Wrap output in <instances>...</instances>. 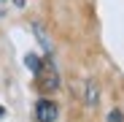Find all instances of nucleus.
I'll return each mask as SVG.
<instances>
[{"mask_svg": "<svg viewBox=\"0 0 124 122\" xmlns=\"http://www.w3.org/2000/svg\"><path fill=\"white\" fill-rule=\"evenodd\" d=\"M0 3H3V0H0Z\"/></svg>", "mask_w": 124, "mask_h": 122, "instance_id": "1a4fd4ad", "label": "nucleus"}, {"mask_svg": "<svg viewBox=\"0 0 124 122\" xmlns=\"http://www.w3.org/2000/svg\"><path fill=\"white\" fill-rule=\"evenodd\" d=\"M108 122H124V114H121L119 109H113V111L108 114Z\"/></svg>", "mask_w": 124, "mask_h": 122, "instance_id": "423d86ee", "label": "nucleus"}, {"mask_svg": "<svg viewBox=\"0 0 124 122\" xmlns=\"http://www.w3.org/2000/svg\"><path fill=\"white\" fill-rule=\"evenodd\" d=\"M24 65H27V68H30L32 73H38L40 68H43V65H40V60H38L35 54H27V57H24Z\"/></svg>", "mask_w": 124, "mask_h": 122, "instance_id": "39448f33", "label": "nucleus"}, {"mask_svg": "<svg viewBox=\"0 0 124 122\" xmlns=\"http://www.w3.org/2000/svg\"><path fill=\"white\" fill-rule=\"evenodd\" d=\"M38 76H40V84H43V90H57V87H59V76H57L54 63H51L46 71L40 68V71H38Z\"/></svg>", "mask_w": 124, "mask_h": 122, "instance_id": "f03ea898", "label": "nucleus"}, {"mask_svg": "<svg viewBox=\"0 0 124 122\" xmlns=\"http://www.w3.org/2000/svg\"><path fill=\"white\" fill-rule=\"evenodd\" d=\"M57 114H59V109H57V103H51V100H38V103H35L38 122H54Z\"/></svg>", "mask_w": 124, "mask_h": 122, "instance_id": "f257e3e1", "label": "nucleus"}, {"mask_svg": "<svg viewBox=\"0 0 124 122\" xmlns=\"http://www.w3.org/2000/svg\"><path fill=\"white\" fill-rule=\"evenodd\" d=\"M14 3H16V6H19V8H22V6H24V0H14Z\"/></svg>", "mask_w": 124, "mask_h": 122, "instance_id": "0eeeda50", "label": "nucleus"}, {"mask_svg": "<svg viewBox=\"0 0 124 122\" xmlns=\"http://www.w3.org/2000/svg\"><path fill=\"white\" fill-rule=\"evenodd\" d=\"M32 33H35V38L40 41V46H43V52H46V54H51V44H49V38H46L43 27H40L38 22H32Z\"/></svg>", "mask_w": 124, "mask_h": 122, "instance_id": "20e7f679", "label": "nucleus"}, {"mask_svg": "<svg viewBox=\"0 0 124 122\" xmlns=\"http://www.w3.org/2000/svg\"><path fill=\"white\" fill-rule=\"evenodd\" d=\"M84 100H86V106H97L100 95H97V84H94V81H86V90H84Z\"/></svg>", "mask_w": 124, "mask_h": 122, "instance_id": "7ed1b4c3", "label": "nucleus"}, {"mask_svg": "<svg viewBox=\"0 0 124 122\" xmlns=\"http://www.w3.org/2000/svg\"><path fill=\"white\" fill-rule=\"evenodd\" d=\"M0 117H6V109H3V106H0Z\"/></svg>", "mask_w": 124, "mask_h": 122, "instance_id": "6e6552de", "label": "nucleus"}]
</instances>
